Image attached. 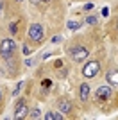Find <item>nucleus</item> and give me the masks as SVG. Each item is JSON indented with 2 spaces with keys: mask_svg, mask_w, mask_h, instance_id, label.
Returning <instances> with one entry per match:
<instances>
[{
  "mask_svg": "<svg viewBox=\"0 0 118 120\" xmlns=\"http://www.w3.org/2000/svg\"><path fill=\"white\" fill-rule=\"evenodd\" d=\"M16 52V43L11 38H7V40H2V43H0V56L4 57V59H11L13 56H15Z\"/></svg>",
  "mask_w": 118,
  "mask_h": 120,
  "instance_id": "1",
  "label": "nucleus"
},
{
  "mask_svg": "<svg viewBox=\"0 0 118 120\" xmlns=\"http://www.w3.org/2000/svg\"><path fill=\"white\" fill-rule=\"evenodd\" d=\"M43 25L39 23H32L29 27V41H32L34 45H39L41 41H43Z\"/></svg>",
  "mask_w": 118,
  "mask_h": 120,
  "instance_id": "2",
  "label": "nucleus"
},
{
  "mask_svg": "<svg viewBox=\"0 0 118 120\" xmlns=\"http://www.w3.org/2000/svg\"><path fill=\"white\" fill-rule=\"evenodd\" d=\"M88 56H89L88 49H84V47H81V45L74 47V49L70 50V57H72L75 63H82L84 59H88Z\"/></svg>",
  "mask_w": 118,
  "mask_h": 120,
  "instance_id": "3",
  "label": "nucleus"
},
{
  "mask_svg": "<svg viewBox=\"0 0 118 120\" xmlns=\"http://www.w3.org/2000/svg\"><path fill=\"white\" fill-rule=\"evenodd\" d=\"M98 70H100V63L98 61H88V65H84V68H82V75L91 79V77H95L98 74Z\"/></svg>",
  "mask_w": 118,
  "mask_h": 120,
  "instance_id": "4",
  "label": "nucleus"
},
{
  "mask_svg": "<svg viewBox=\"0 0 118 120\" xmlns=\"http://www.w3.org/2000/svg\"><path fill=\"white\" fill-rule=\"evenodd\" d=\"M29 115V108L25 104V99H20L15 106V118H25Z\"/></svg>",
  "mask_w": 118,
  "mask_h": 120,
  "instance_id": "5",
  "label": "nucleus"
},
{
  "mask_svg": "<svg viewBox=\"0 0 118 120\" xmlns=\"http://www.w3.org/2000/svg\"><path fill=\"white\" fill-rule=\"evenodd\" d=\"M111 97H113V91H111L109 86H100L97 90V99L98 100H109Z\"/></svg>",
  "mask_w": 118,
  "mask_h": 120,
  "instance_id": "6",
  "label": "nucleus"
},
{
  "mask_svg": "<svg viewBox=\"0 0 118 120\" xmlns=\"http://www.w3.org/2000/svg\"><path fill=\"white\" fill-rule=\"evenodd\" d=\"M57 109L61 111V113H70V111H72V102H70L68 99H61L57 102Z\"/></svg>",
  "mask_w": 118,
  "mask_h": 120,
  "instance_id": "7",
  "label": "nucleus"
},
{
  "mask_svg": "<svg viewBox=\"0 0 118 120\" xmlns=\"http://www.w3.org/2000/svg\"><path fill=\"white\" fill-rule=\"evenodd\" d=\"M106 79H107L109 84L118 86V70H109L107 74H106Z\"/></svg>",
  "mask_w": 118,
  "mask_h": 120,
  "instance_id": "8",
  "label": "nucleus"
},
{
  "mask_svg": "<svg viewBox=\"0 0 118 120\" xmlns=\"http://www.w3.org/2000/svg\"><path fill=\"white\" fill-rule=\"evenodd\" d=\"M79 97H81V100H88V97H89V84L88 82H82V84H81V88H79Z\"/></svg>",
  "mask_w": 118,
  "mask_h": 120,
  "instance_id": "9",
  "label": "nucleus"
},
{
  "mask_svg": "<svg viewBox=\"0 0 118 120\" xmlns=\"http://www.w3.org/2000/svg\"><path fill=\"white\" fill-rule=\"evenodd\" d=\"M43 116H45V120H63V113L61 111H48Z\"/></svg>",
  "mask_w": 118,
  "mask_h": 120,
  "instance_id": "10",
  "label": "nucleus"
},
{
  "mask_svg": "<svg viewBox=\"0 0 118 120\" xmlns=\"http://www.w3.org/2000/svg\"><path fill=\"white\" fill-rule=\"evenodd\" d=\"M86 23H88V25H97L98 18H97V16H88V18H86Z\"/></svg>",
  "mask_w": 118,
  "mask_h": 120,
  "instance_id": "11",
  "label": "nucleus"
},
{
  "mask_svg": "<svg viewBox=\"0 0 118 120\" xmlns=\"http://www.w3.org/2000/svg\"><path fill=\"white\" fill-rule=\"evenodd\" d=\"M39 116H41V111L38 108H34V109L30 111V118H39Z\"/></svg>",
  "mask_w": 118,
  "mask_h": 120,
  "instance_id": "12",
  "label": "nucleus"
},
{
  "mask_svg": "<svg viewBox=\"0 0 118 120\" xmlns=\"http://www.w3.org/2000/svg\"><path fill=\"white\" fill-rule=\"evenodd\" d=\"M41 86H43V90H48L50 86H52V81H50V79H45L43 82H41Z\"/></svg>",
  "mask_w": 118,
  "mask_h": 120,
  "instance_id": "13",
  "label": "nucleus"
},
{
  "mask_svg": "<svg viewBox=\"0 0 118 120\" xmlns=\"http://www.w3.org/2000/svg\"><path fill=\"white\" fill-rule=\"evenodd\" d=\"M68 29L77 30V29H79V23H77V22H68Z\"/></svg>",
  "mask_w": 118,
  "mask_h": 120,
  "instance_id": "14",
  "label": "nucleus"
},
{
  "mask_svg": "<svg viewBox=\"0 0 118 120\" xmlns=\"http://www.w3.org/2000/svg\"><path fill=\"white\" fill-rule=\"evenodd\" d=\"M59 41H61V36H54L52 38V43H59Z\"/></svg>",
  "mask_w": 118,
  "mask_h": 120,
  "instance_id": "15",
  "label": "nucleus"
},
{
  "mask_svg": "<svg viewBox=\"0 0 118 120\" xmlns=\"http://www.w3.org/2000/svg\"><path fill=\"white\" fill-rule=\"evenodd\" d=\"M16 30H18V27H16V25H15V23H11V32H13V34H15Z\"/></svg>",
  "mask_w": 118,
  "mask_h": 120,
  "instance_id": "16",
  "label": "nucleus"
},
{
  "mask_svg": "<svg viewBox=\"0 0 118 120\" xmlns=\"http://www.w3.org/2000/svg\"><path fill=\"white\" fill-rule=\"evenodd\" d=\"M91 7H93V4H86V5H84V9H86V11H89Z\"/></svg>",
  "mask_w": 118,
  "mask_h": 120,
  "instance_id": "17",
  "label": "nucleus"
},
{
  "mask_svg": "<svg viewBox=\"0 0 118 120\" xmlns=\"http://www.w3.org/2000/svg\"><path fill=\"white\" fill-rule=\"evenodd\" d=\"M2 9H4V0H0V15H2Z\"/></svg>",
  "mask_w": 118,
  "mask_h": 120,
  "instance_id": "18",
  "label": "nucleus"
},
{
  "mask_svg": "<svg viewBox=\"0 0 118 120\" xmlns=\"http://www.w3.org/2000/svg\"><path fill=\"white\" fill-rule=\"evenodd\" d=\"M39 2H41V4H48L50 0H39Z\"/></svg>",
  "mask_w": 118,
  "mask_h": 120,
  "instance_id": "19",
  "label": "nucleus"
},
{
  "mask_svg": "<svg viewBox=\"0 0 118 120\" xmlns=\"http://www.w3.org/2000/svg\"><path fill=\"white\" fill-rule=\"evenodd\" d=\"M30 2H32V4H39V0H30Z\"/></svg>",
  "mask_w": 118,
  "mask_h": 120,
  "instance_id": "20",
  "label": "nucleus"
},
{
  "mask_svg": "<svg viewBox=\"0 0 118 120\" xmlns=\"http://www.w3.org/2000/svg\"><path fill=\"white\" fill-rule=\"evenodd\" d=\"M16 2H23V0H16Z\"/></svg>",
  "mask_w": 118,
  "mask_h": 120,
  "instance_id": "21",
  "label": "nucleus"
},
{
  "mask_svg": "<svg viewBox=\"0 0 118 120\" xmlns=\"http://www.w3.org/2000/svg\"><path fill=\"white\" fill-rule=\"evenodd\" d=\"M0 99H2V91H0Z\"/></svg>",
  "mask_w": 118,
  "mask_h": 120,
  "instance_id": "22",
  "label": "nucleus"
}]
</instances>
